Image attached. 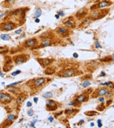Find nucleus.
I'll list each match as a JSON object with an SVG mask.
<instances>
[{"label":"nucleus","mask_w":114,"mask_h":128,"mask_svg":"<svg viewBox=\"0 0 114 128\" xmlns=\"http://www.w3.org/2000/svg\"><path fill=\"white\" fill-rule=\"evenodd\" d=\"M7 13H8V12H4V13H2V14H0V19H1L3 17H4V16H5Z\"/></svg>","instance_id":"nucleus-34"},{"label":"nucleus","mask_w":114,"mask_h":128,"mask_svg":"<svg viewBox=\"0 0 114 128\" xmlns=\"http://www.w3.org/2000/svg\"><path fill=\"white\" fill-rule=\"evenodd\" d=\"M56 31L58 32L59 34H61V35H64V36H67L69 34V28L68 27H63V26H61V27H59L57 28L56 29Z\"/></svg>","instance_id":"nucleus-7"},{"label":"nucleus","mask_w":114,"mask_h":128,"mask_svg":"<svg viewBox=\"0 0 114 128\" xmlns=\"http://www.w3.org/2000/svg\"><path fill=\"white\" fill-rule=\"evenodd\" d=\"M98 1H101V0H98Z\"/></svg>","instance_id":"nucleus-50"},{"label":"nucleus","mask_w":114,"mask_h":128,"mask_svg":"<svg viewBox=\"0 0 114 128\" xmlns=\"http://www.w3.org/2000/svg\"><path fill=\"white\" fill-rule=\"evenodd\" d=\"M90 85H91V82L89 81H86L82 83V87L83 88H88Z\"/></svg>","instance_id":"nucleus-23"},{"label":"nucleus","mask_w":114,"mask_h":128,"mask_svg":"<svg viewBox=\"0 0 114 128\" xmlns=\"http://www.w3.org/2000/svg\"><path fill=\"white\" fill-rule=\"evenodd\" d=\"M24 100V98H22V97H19V98L17 99V103H18L19 105H21V104L23 102Z\"/></svg>","instance_id":"nucleus-27"},{"label":"nucleus","mask_w":114,"mask_h":128,"mask_svg":"<svg viewBox=\"0 0 114 128\" xmlns=\"http://www.w3.org/2000/svg\"><path fill=\"white\" fill-rule=\"evenodd\" d=\"M34 102H38V98H34Z\"/></svg>","instance_id":"nucleus-41"},{"label":"nucleus","mask_w":114,"mask_h":128,"mask_svg":"<svg viewBox=\"0 0 114 128\" xmlns=\"http://www.w3.org/2000/svg\"><path fill=\"white\" fill-rule=\"evenodd\" d=\"M46 105L49 108H53V110H55L56 107V103L53 100H48L46 102Z\"/></svg>","instance_id":"nucleus-15"},{"label":"nucleus","mask_w":114,"mask_h":128,"mask_svg":"<svg viewBox=\"0 0 114 128\" xmlns=\"http://www.w3.org/2000/svg\"><path fill=\"white\" fill-rule=\"evenodd\" d=\"M56 19H59V15H56Z\"/></svg>","instance_id":"nucleus-47"},{"label":"nucleus","mask_w":114,"mask_h":128,"mask_svg":"<svg viewBox=\"0 0 114 128\" xmlns=\"http://www.w3.org/2000/svg\"><path fill=\"white\" fill-rule=\"evenodd\" d=\"M83 122H84L83 120H81V121L79 122V124H82V123H83Z\"/></svg>","instance_id":"nucleus-45"},{"label":"nucleus","mask_w":114,"mask_h":128,"mask_svg":"<svg viewBox=\"0 0 114 128\" xmlns=\"http://www.w3.org/2000/svg\"><path fill=\"white\" fill-rule=\"evenodd\" d=\"M34 115V111L32 110H28V115L29 116H33Z\"/></svg>","instance_id":"nucleus-32"},{"label":"nucleus","mask_w":114,"mask_h":128,"mask_svg":"<svg viewBox=\"0 0 114 128\" xmlns=\"http://www.w3.org/2000/svg\"><path fill=\"white\" fill-rule=\"evenodd\" d=\"M45 78H39L37 80L35 81L34 83V85L36 86V87H39V86H41L42 84H44L45 83Z\"/></svg>","instance_id":"nucleus-13"},{"label":"nucleus","mask_w":114,"mask_h":128,"mask_svg":"<svg viewBox=\"0 0 114 128\" xmlns=\"http://www.w3.org/2000/svg\"><path fill=\"white\" fill-rule=\"evenodd\" d=\"M0 38L4 41H9L10 39V36L9 34H2L0 36Z\"/></svg>","instance_id":"nucleus-19"},{"label":"nucleus","mask_w":114,"mask_h":128,"mask_svg":"<svg viewBox=\"0 0 114 128\" xmlns=\"http://www.w3.org/2000/svg\"><path fill=\"white\" fill-rule=\"evenodd\" d=\"M105 76V73H101V76Z\"/></svg>","instance_id":"nucleus-44"},{"label":"nucleus","mask_w":114,"mask_h":128,"mask_svg":"<svg viewBox=\"0 0 114 128\" xmlns=\"http://www.w3.org/2000/svg\"><path fill=\"white\" fill-rule=\"evenodd\" d=\"M93 126H94V123H93V122L91 123V127H93Z\"/></svg>","instance_id":"nucleus-46"},{"label":"nucleus","mask_w":114,"mask_h":128,"mask_svg":"<svg viewBox=\"0 0 114 128\" xmlns=\"http://www.w3.org/2000/svg\"><path fill=\"white\" fill-rule=\"evenodd\" d=\"M96 48H102V46H101V44L99 43V42H98V40L96 41Z\"/></svg>","instance_id":"nucleus-31"},{"label":"nucleus","mask_w":114,"mask_h":128,"mask_svg":"<svg viewBox=\"0 0 114 128\" xmlns=\"http://www.w3.org/2000/svg\"><path fill=\"white\" fill-rule=\"evenodd\" d=\"M22 29H19V30H17V31H15V34H21V33H22Z\"/></svg>","instance_id":"nucleus-35"},{"label":"nucleus","mask_w":114,"mask_h":128,"mask_svg":"<svg viewBox=\"0 0 114 128\" xmlns=\"http://www.w3.org/2000/svg\"><path fill=\"white\" fill-rule=\"evenodd\" d=\"M113 107H114V105H113Z\"/></svg>","instance_id":"nucleus-51"},{"label":"nucleus","mask_w":114,"mask_h":128,"mask_svg":"<svg viewBox=\"0 0 114 128\" xmlns=\"http://www.w3.org/2000/svg\"><path fill=\"white\" fill-rule=\"evenodd\" d=\"M41 15V9H37L36 10L35 13H34V17L35 19H36V18H39Z\"/></svg>","instance_id":"nucleus-18"},{"label":"nucleus","mask_w":114,"mask_h":128,"mask_svg":"<svg viewBox=\"0 0 114 128\" xmlns=\"http://www.w3.org/2000/svg\"><path fill=\"white\" fill-rule=\"evenodd\" d=\"M64 24L66 27H68L69 29L70 28H74V22L71 20V18H70V19H67L66 21H65Z\"/></svg>","instance_id":"nucleus-12"},{"label":"nucleus","mask_w":114,"mask_h":128,"mask_svg":"<svg viewBox=\"0 0 114 128\" xmlns=\"http://www.w3.org/2000/svg\"></svg>","instance_id":"nucleus-52"},{"label":"nucleus","mask_w":114,"mask_h":128,"mask_svg":"<svg viewBox=\"0 0 114 128\" xmlns=\"http://www.w3.org/2000/svg\"><path fill=\"white\" fill-rule=\"evenodd\" d=\"M19 73H21V71H15V72H13V73H12V76H16L17 75H18V74H19Z\"/></svg>","instance_id":"nucleus-30"},{"label":"nucleus","mask_w":114,"mask_h":128,"mask_svg":"<svg viewBox=\"0 0 114 128\" xmlns=\"http://www.w3.org/2000/svg\"><path fill=\"white\" fill-rule=\"evenodd\" d=\"M12 97L7 94V93H0V101L4 102V103H8L12 101Z\"/></svg>","instance_id":"nucleus-5"},{"label":"nucleus","mask_w":114,"mask_h":128,"mask_svg":"<svg viewBox=\"0 0 114 128\" xmlns=\"http://www.w3.org/2000/svg\"><path fill=\"white\" fill-rule=\"evenodd\" d=\"M36 121H34L31 124V125H30V127H35V122H36Z\"/></svg>","instance_id":"nucleus-37"},{"label":"nucleus","mask_w":114,"mask_h":128,"mask_svg":"<svg viewBox=\"0 0 114 128\" xmlns=\"http://www.w3.org/2000/svg\"><path fill=\"white\" fill-rule=\"evenodd\" d=\"M108 92H109V91H108V90L106 88H101V89L98 90V93H97V95H98V96H101V97H102V96L106 95H107V93H108Z\"/></svg>","instance_id":"nucleus-11"},{"label":"nucleus","mask_w":114,"mask_h":128,"mask_svg":"<svg viewBox=\"0 0 114 128\" xmlns=\"http://www.w3.org/2000/svg\"><path fill=\"white\" fill-rule=\"evenodd\" d=\"M97 122H98V123H100V122H101V119H98Z\"/></svg>","instance_id":"nucleus-48"},{"label":"nucleus","mask_w":114,"mask_h":128,"mask_svg":"<svg viewBox=\"0 0 114 128\" xmlns=\"http://www.w3.org/2000/svg\"><path fill=\"white\" fill-rule=\"evenodd\" d=\"M18 89H17V88H13V87H12V88H11V90H10V91L11 92H13V93H17L18 92Z\"/></svg>","instance_id":"nucleus-33"},{"label":"nucleus","mask_w":114,"mask_h":128,"mask_svg":"<svg viewBox=\"0 0 114 128\" xmlns=\"http://www.w3.org/2000/svg\"><path fill=\"white\" fill-rule=\"evenodd\" d=\"M35 22H36V23H39V19L38 18H36V19H35Z\"/></svg>","instance_id":"nucleus-42"},{"label":"nucleus","mask_w":114,"mask_h":128,"mask_svg":"<svg viewBox=\"0 0 114 128\" xmlns=\"http://www.w3.org/2000/svg\"><path fill=\"white\" fill-rule=\"evenodd\" d=\"M88 14V9L86 7H83L80 9L76 14V17L78 19H82L86 17V14Z\"/></svg>","instance_id":"nucleus-4"},{"label":"nucleus","mask_w":114,"mask_h":128,"mask_svg":"<svg viewBox=\"0 0 114 128\" xmlns=\"http://www.w3.org/2000/svg\"><path fill=\"white\" fill-rule=\"evenodd\" d=\"M73 55H74V58H76L79 57V55H78V54H77L76 53H74L73 54Z\"/></svg>","instance_id":"nucleus-38"},{"label":"nucleus","mask_w":114,"mask_h":128,"mask_svg":"<svg viewBox=\"0 0 114 128\" xmlns=\"http://www.w3.org/2000/svg\"><path fill=\"white\" fill-rule=\"evenodd\" d=\"M51 42L50 40H48V39H45V40L42 41V42H41V46H42V47H47V46H51Z\"/></svg>","instance_id":"nucleus-17"},{"label":"nucleus","mask_w":114,"mask_h":128,"mask_svg":"<svg viewBox=\"0 0 114 128\" xmlns=\"http://www.w3.org/2000/svg\"><path fill=\"white\" fill-rule=\"evenodd\" d=\"M31 105H31V103L30 102H28L26 103V106H27V107H31Z\"/></svg>","instance_id":"nucleus-39"},{"label":"nucleus","mask_w":114,"mask_h":128,"mask_svg":"<svg viewBox=\"0 0 114 128\" xmlns=\"http://www.w3.org/2000/svg\"><path fill=\"white\" fill-rule=\"evenodd\" d=\"M113 4V2L110 0H101L98 1L96 4H94L91 7V10L93 11L96 9H101L109 7Z\"/></svg>","instance_id":"nucleus-2"},{"label":"nucleus","mask_w":114,"mask_h":128,"mask_svg":"<svg viewBox=\"0 0 114 128\" xmlns=\"http://www.w3.org/2000/svg\"><path fill=\"white\" fill-rule=\"evenodd\" d=\"M76 73V70L74 69H66L61 73V76L64 78H67V77H71L74 76Z\"/></svg>","instance_id":"nucleus-6"},{"label":"nucleus","mask_w":114,"mask_h":128,"mask_svg":"<svg viewBox=\"0 0 114 128\" xmlns=\"http://www.w3.org/2000/svg\"><path fill=\"white\" fill-rule=\"evenodd\" d=\"M98 100H99L100 102H104V98H103V97L99 98H98Z\"/></svg>","instance_id":"nucleus-36"},{"label":"nucleus","mask_w":114,"mask_h":128,"mask_svg":"<svg viewBox=\"0 0 114 128\" xmlns=\"http://www.w3.org/2000/svg\"><path fill=\"white\" fill-rule=\"evenodd\" d=\"M15 117H16V115H15L11 114V115H9L8 116V117H7V122H12V121L15 119Z\"/></svg>","instance_id":"nucleus-21"},{"label":"nucleus","mask_w":114,"mask_h":128,"mask_svg":"<svg viewBox=\"0 0 114 128\" xmlns=\"http://www.w3.org/2000/svg\"><path fill=\"white\" fill-rule=\"evenodd\" d=\"M2 49H3V48H0V50H2ZM6 51H7V50H6ZM5 51V50H4V52H7V51Z\"/></svg>","instance_id":"nucleus-49"},{"label":"nucleus","mask_w":114,"mask_h":128,"mask_svg":"<svg viewBox=\"0 0 114 128\" xmlns=\"http://www.w3.org/2000/svg\"><path fill=\"white\" fill-rule=\"evenodd\" d=\"M14 60H15V63L17 64H21V63H23L25 61V59H24V56L21 55V56H17L14 58Z\"/></svg>","instance_id":"nucleus-16"},{"label":"nucleus","mask_w":114,"mask_h":128,"mask_svg":"<svg viewBox=\"0 0 114 128\" xmlns=\"http://www.w3.org/2000/svg\"><path fill=\"white\" fill-rule=\"evenodd\" d=\"M109 12V9H96L92 11V12L90 14L89 17L92 21H96L101 19L105 17L108 13Z\"/></svg>","instance_id":"nucleus-1"},{"label":"nucleus","mask_w":114,"mask_h":128,"mask_svg":"<svg viewBox=\"0 0 114 128\" xmlns=\"http://www.w3.org/2000/svg\"><path fill=\"white\" fill-rule=\"evenodd\" d=\"M73 112H74V109H68L65 111V114L68 115V114H71Z\"/></svg>","instance_id":"nucleus-28"},{"label":"nucleus","mask_w":114,"mask_h":128,"mask_svg":"<svg viewBox=\"0 0 114 128\" xmlns=\"http://www.w3.org/2000/svg\"><path fill=\"white\" fill-rule=\"evenodd\" d=\"M43 97L44 98H50L53 97V93H51V92H47V93H44L43 95Z\"/></svg>","instance_id":"nucleus-22"},{"label":"nucleus","mask_w":114,"mask_h":128,"mask_svg":"<svg viewBox=\"0 0 114 128\" xmlns=\"http://www.w3.org/2000/svg\"><path fill=\"white\" fill-rule=\"evenodd\" d=\"M91 22H92V20L91 19V18L89 17V16H88V17H85L84 19L83 20L82 23H81V25H80V27H81V28H86V27H88V26L91 24Z\"/></svg>","instance_id":"nucleus-8"},{"label":"nucleus","mask_w":114,"mask_h":128,"mask_svg":"<svg viewBox=\"0 0 114 128\" xmlns=\"http://www.w3.org/2000/svg\"><path fill=\"white\" fill-rule=\"evenodd\" d=\"M102 127V124L100 122V123H98V127Z\"/></svg>","instance_id":"nucleus-43"},{"label":"nucleus","mask_w":114,"mask_h":128,"mask_svg":"<svg viewBox=\"0 0 114 128\" xmlns=\"http://www.w3.org/2000/svg\"><path fill=\"white\" fill-rule=\"evenodd\" d=\"M100 60L101 62H108V61H111L112 60V58L111 57H105L104 58H102V59H100Z\"/></svg>","instance_id":"nucleus-25"},{"label":"nucleus","mask_w":114,"mask_h":128,"mask_svg":"<svg viewBox=\"0 0 114 128\" xmlns=\"http://www.w3.org/2000/svg\"><path fill=\"white\" fill-rule=\"evenodd\" d=\"M86 100V95H80L79 96L77 97L76 100V103H81L83 102H85Z\"/></svg>","instance_id":"nucleus-14"},{"label":"nucleus","mask_w":114,"mask_h":128,"mask_svg":"<svg viewBox=\"0 0 114 128\" xmlns=\"http://www.w3.org/2000/svg\"><path fill=\"white\" fill-rule=\"evenodd\" d=\"M44 72H45V73L47 74V75H51V74H53V73H54V70L52 69L51 68H48L46 69V71H45Z\"/></svg>","instance_id":"nucleus-20"},{"label":"nucleus","mask_w":114,"mask_h":128,"mask_svg":"<svg viewBox=\"0 0 114 128\" xmlns=\"http://www.w3.org/2000/svg\"><path fill=\"white\" fill-rule=\"evenodd\" d=\"M22 83V81H19V82H16V83H12V84H9V85H8L6 88H12V87H14V85H18V84H19V83Z\"/></svg>","instance_id":"nucleus-26"},{"label":"nucleus","mask_w":114,"mask_h":128,"mask_svg":"<svg viewBox=\"0 0 114 128\" xmlns=\"http://www.w3.org/2000/svg\"><path fill=\"white\" fill-rule=\"evenodd\" d=\"M48 120H49V122H53V117H50L48 118Z\"/></svg>","instance_id":"nucleus-40"},{"label":"nucleus","mask_w":114,"mask_h":128,"mask_svg":"<svg viewBox=\"0 0 114 128\" xmlns=\"http://www.w3.org/2000/svg\"><path fill=\"white\" fill-rule=\"evenodd\" d=\"M38 60L43 66H47L51 63V60L48 58H41V59H38Z\"/></svg>","instance_id":"nucleus-10"},{"label":"nucleus","mask_w":114,"mask_h":128,"mask_svg":"<svg viewBox=\"0 0 114 128\" xmlns=\"http://www.w3.org/2000/svg\"><path fill=\"white\" fill-rule=\"evenodd\" d=\"M15 1H16V0H5L4 3H6L8 6H11V5L14 4Z\"/></svg>","instance_id":"nucleus-24"},{"label":"nucleus","mask_w":114,"mask_h":128,"mask_svg":"<svg viewBox=\"0 0 114 128\" xmlns=\"http://www.w3.org/2000/svg\"><path fill=\"white\" fill-rule=\"evenodd\" d=\"M36 38H31V39L26 40L24 43V45L26 47H33V46H36Z\"/></svg>","instance_id":"nucleus-9"},{"label":"nucleus","mask_w":114,"mask_h":128,"mask_svg":"<svg viewBox=\"0 0 114 128\" xmlns=\"http://www.w3.org/2000/svg\"><path fill=\"white\" fill-rule=\"evenodd\" d=\"M16 27V24L13 22L11 21H7V22H3L0 24V30L2 31H12Z\"/></svg>","instance_id":"nucleus-3"},{"label":"nucleus","mask_w":114,"mask_h":128,"mask_svg":"<svg viewBox=\"0 0 114 128\" xmlns=\"http://www.w3.org/2000/svg\"><path fill=\"white\" fill-rule=\"evenodd\" d=\"M100 85H113V83L112 82H106L104 83H101Z\"/></svg>","instance_id":"nucleus-29"}]
</instances>
